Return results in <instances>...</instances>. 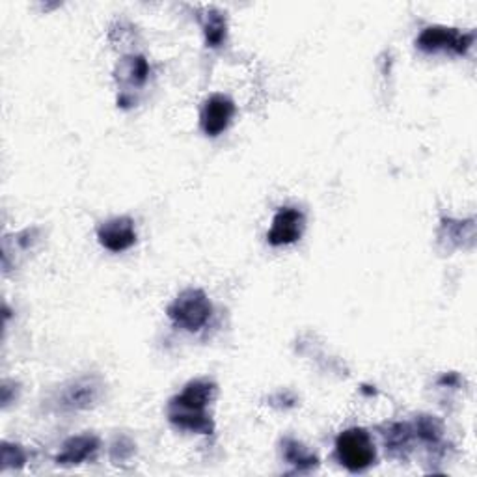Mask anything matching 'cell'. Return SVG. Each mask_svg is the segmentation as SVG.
I'll return each mask as SVG.
<instances>
[{"label":"cell","instance_id":"cell-16","mask_svg":"<svg viewBox=\"0 0 477 477\" xmlns=\"http://www.w3.org/2000/svg\"><path fill=\"white\" fill-rule=\"evenodd\" d=\"M135 453V444L127 438H116L112 444V458L114 461H127V458Z\"/></svg>","mask_w":477,"mask_h":477},{"label":"cell","instance_id":"cell-1","mask_svg":"<svg viewBox=\"0 0 477 477\" xmlns=\"http://www.w3.org/2000/svg\"><path fill=\"white\" fill-rule=\"evenodd\" d=\"M217 386L209 381H192L185 386V390L172 399L168 418L175 427L211 435L213 433V421L207 416L205 406L213 401Z\"/></svg>","mask_w":477,"mask_h":477},{"label":"cell","instance_id":"cell-11","mask_svg":"<svg viewBox=\"0 0 477 477\" xmlns=\"http://www.w3.org/2000/svg\"><path fill=\"white\" fill-rule=\"evenodd\" d=\"M226 19L219 10H207L204 19V32L207 47H220L226 42Z\"/></svg>","mask_w":477,"mask_h":477},{"label":"cell","instance_id":"cell-7","mask_svg":"<svg viewBox=\"0 0 477 477\" xmlns=\"http://www.w3.org/2000/svg\"><path fill=\"white\" fill-rule=\"evenodd\" d=\"M235 114V104L234 101L222 96V94H215L211 96L200 114V126L202 131L207 136H219L222 135L229 123H232V118Z\"/></svg>","mask_w":477,"mask_h":477},{"label":"cell","instance_id":"cell-4","mask_svg":"<svg viewBox=\"0 0 477 477\" xmlns=\"http://www.w3.org/2000/svg\"><path fill=\"white\" fill-rule=\"evenodd\" d=\"M103 392V382L97 377H81L60 388L55 399L60 412L88 411L99 401Z\"/></svg>","mask_w":477,"mask_h":477},{"label":"cell","instance_id":"cell-9","mask_svg":"<svg viewBox=\"0 0 477 477\" xmlns=\"http://www.w3.org/2000/svg\"><path fill=\"white\" fill-rule=\"evenodd\" d=\"M99 448V440L90 435H82V436H73L69 438L62 453L57 457L58 465H81L86 461L88 457H92Z\"/></svg>","mask_w":477,"mask_h":477},{"label":"cell","instance_id":"cell-8","mask_svg":"<svg viewBox=\"0 0 477 477\" xmlns=\"http://www.w3.org/2000/svg\"><path fill=\"white\" fill-rule=\"evenodd\" d=\"M97 239L101 246L111 252H123L129 250L136 242L135 222L129 217H118L109 222H104L97 229Z\"/></svg>","mask_w":477,"mask_h":477},{"label":"cell","instance_id":"cell-10","mask_svg":"<svg viewBox=\"0 0 477 477\" xmlns=\"http://www.w3.org/2000/svg\"><path fill=\"white\" fill-rule=\"evenodd\" d=\"M150 65L142 57H127L118 65V81L131 86H142L148 81Z\"/></svg>","mask_w":477,"mask_h":477},{"label":"cell","instance_id":"cell-6","mask_svg":"<svg viewBox=\"0 0 477 477\" xmlns=\"http://www.w3.org/2000/svg\"><path fill=\"white\" fill-rule=\"evenodd\" d=\"M304 227L306 217L303 211H298L295 207H281L273 220V227L267 235V241L273 246L293 244L303 237Z\"/></svg>","mask_w":477,"mask_h":477},{"label":"cell","instance_id":"cell-3","mask_svg":"<svg viewBox=\"0 0 477 477\" xmlns=\"http://www.w3.org/2000/svg\"><path fill=\"white\" fill-rule=\"evenodd\" d=\"M335 455L349 472H364L375 463V444L364 429H347L335 440Z\"/></svg>","mask_w":477,"mask_h":477},{"label":"cell","instance_id":"cell-5","mask_svg":"<svg viewBox=\"0 0 477 477\" xmlns=\"http://www.w3.org/2000/svg\"><path fill=\"white\" fill-rule=\"evenodd\" d=\"M473 43V34H458L455 28L444 27H431L426 28L418 38V47L426 52L436 50H453L457 55H465V52Z\"/></svg>","mask_w":477,"mask_h":477},{"label":"cell","instance_id":"cell-12","mask_svg":"<svg viewBox=\"0 0 477 477\" xmlns=\"http://www.w3.org/2000/svg\"><path fill=\"white\" fill-rule=\"evenodd\" d=\"M286 458L296 470H310L317 466V457L308 453L303 446L296 444L295 440H286Z\"/></svg>","mask_w":477,"mask_h":477},{"label":"cell","instance_id":"cell-14","mask_svg":"<svg viewBox=\"0 0 477 477\" xmlns=\"http://www.w3.org/2000/svg\"><path fill=\"white\" fill-rule=\"evenodd\" d=\"M412 429L409 426H394L390 429V433L386 435V448H390V451L394 450H401V448H406L409 446V440H411V435Z\"/></svg>","mask_w":477,"mask_h":477},{"label":"cell","instance_id":"cell-2","mask_svg":"<svg viewBox=\"0 0 477 477\" xmlns=\"http://www.w3.org/2000/svg\"><path fill=\"white\" fill-rule=\"evenodd\" d=\"M211 313H213V306H211L207 295L200 289L183 291L168 306V317L173 325L187 332L202 330L207 325Z\"/></svg>","mask_w":477,"mask_h":477},{"label":"cell","instance_id":"cell-13","mask_svg":"<svg viewBox=\"0 0 477 477\" xmlns=\"http://www.w3.org/2000/svg\"><path fill=\"white\" fill-rule=\"evenodd\" d=\"M416 435L429 444H436L442 436V423L431 416H421L416 421Z\"/></svg>","mask_w":477,"mask_h":477},{"label":"cell","instance_id":"cell-15","mask_svg":"<svg viewBox=\"0 0 477 477\" xmlns=\"http://www.w3.org/2000/svg\"><path fill=\"white\" fill-rule=\"evenodd\" d=\"M3 463H4V468H10V466H23L25 463V453L19 446H10V444H4L3 446Z\"/></svg>","mask_w":477,"mask_h":477}]
</instances>
